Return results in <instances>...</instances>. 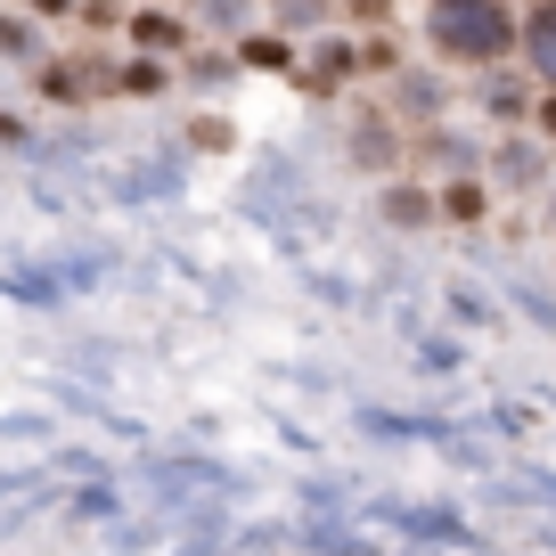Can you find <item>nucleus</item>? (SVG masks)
I'll return each instance as SVG.
<instances>
[{"mask_svg": "<svg viewBox=\"0 0 556 556\" xmlns=\"http://www.w3.org/2000/svg\"><path fill=\"white\" fill-rule=\"evenodd\" d=\"M426 34H434V50L458 58V66H491V58H507V41H516V17H507V0H434Z\"/></svg>", "mask_w": 556, "mask_h": 556, "instance_id": "obj_1", "label": "nucleus"}, {"mask_svg": "<svg viewBox=\"0 0 556 556\" xmlns=\"http://www.w3.org/2000/svg\"><path fill=\"white\" fill-rule=\"evenodd\" d=\"M532 66L556 83V9H548V17H532Z\"/></svg>", "mask_w": 556, "mask_h": 556, "instance_id": "obj_2", "label": "nucleus"}, {"mask_svg": "<svg viewBox=\"0 0 556 556\" xmlns=\"http://www.w3.org/2000/svg\"><path fill=\"white\" fill-rule=\"evenodd\" d=\"M139 41H148V50H173L180 34H173V25H164V17H139Z\"/></svg>", "mask_w": 556, "mask_h": 556, "instance_id": "obj_3", "label": "nucleus"}, {"mask_svg": "<svg viewBox=\"0 0 556 556\" xmlns=\"http://www.w3.org/2000/svg\"><path fill=\"white\" fill-rule=\"evenodd\" d=\"M540 123H548V131H556V99H548V115H540Z\"/></svg>", "mask_w": 556, "mask_h": 556, "instance_id": "obj_4", "label": "nucleus"}]
</instances>
